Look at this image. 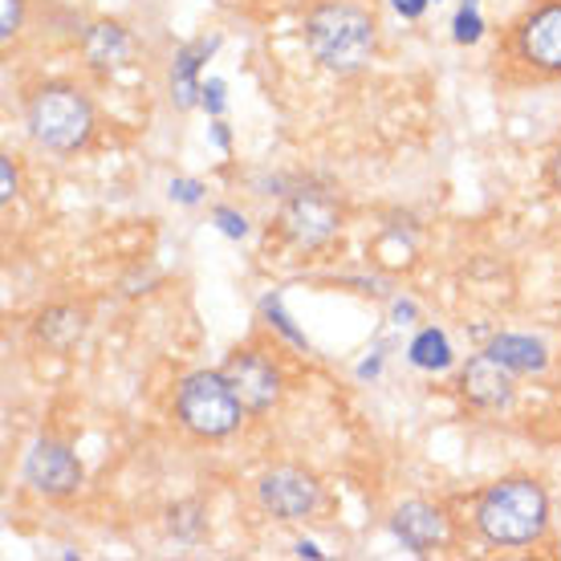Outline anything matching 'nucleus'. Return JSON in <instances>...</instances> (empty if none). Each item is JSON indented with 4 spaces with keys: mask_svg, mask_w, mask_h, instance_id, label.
<instances>
[{
    "mask_svg": "<svg viewBox=\"0 0 561 561\" xmlns=\"http://www.w3.org/2000/svg\"><path fill=\"white\" fill-rule=\"evenodd\" d=\"M492 70L513 90L561 82V0H529L508 21L492 49Z\"/></svg>",
    "mask_w": 561,
    "mask_h": 561,
    "instance_id": "obj_1",
    "label": "nucleus"
},
{
    "mask_svg": "<svg viewBox=\"0 0 561 561\" xmlns=\"http://www.w3.org/2000/svg\"><path fill=\"white\" fill-rule=\"evenodd\" d=\"M306 49L322 70L351 78L366 70L379 49L375 13L358 0H322L306 13Z\"/></svg>",
    "mask_w": 561,
    "mask_h": 561,
    "instance_id": "obj_2",
    "label": "nucleus"
},
{
    "mask_svg": "<svg viewBox=\"0 0 561 561\" xmlns=\"http://www.w3.org/2000/svg\"><path fill=\"white\" fill-rule=\"evenodd\" d=\"M472 525L489 546L520 549L541 541L549 529V496L534 477H501L480 489Z\"/></svg>",
    "mask_w": 561,
    "mask_h": 561,
    "instance_id": "obj_3",
    "label": "nucleus"
},
{
    "mask_svg": "<svg viewBox=\"0 0 561 561\" xmlns=\"http://www.w3.org/2000/svg\"><path fill=\"white\" fill-rule=\"evenodd\" d=\"M25 127L45 151L78 154L99 130V111L78 82H42L25 94Z\"/></svg>",
    "mask_w": 561,
    "mask_h": 561,
    "instance_id": "obj_4",
    "label": "nucleus"
},
{
    "mask_svg": "<svg viewBox=\"0 0 561 561\" xmlns=\"http://www.w3.org/2000/svg\"><path fill=\"white\" fill-rule=\"evenodd\" d=\"M244 403L225 370H192L175 387V420L196 439H225L244 423Z\"/></svg>",
    "mask_w": 561,
    "mask_h": 561,
    "instance_id": "obj_5",
    "label": "nucleus"
},
{
    "mask_svg": "<svg viewBox=\"0 0 561 561\" xmlns=\"http://www.w3.org/2000/svg\"><path fill=\"white\" fill-rule=\"evenodd\" d=\"M337 225H342V208L322 187L294 192L285 199V211H280V232L294 240L297 249H322L325 240L337 232Z\"/></svg>",
    "mask_w": 561,
    "mask_h": 561,
    "instance_id": "obj_6",
    "label": "nucleus"
},
{
    "mask_svg": "<svg viewBox=\"0 0 561 561\" xmlns=\"http://www.w3.org/2000/svg\"><path fill=\"white\" fill-rule=\"evenodd\" d=\"M225 375H228V382L237 387L240 403H244L249 415H265V411H273L277 408L280 391H285L277 358H268V354L256 351V346H244V351L232 354V358L225 363Z\"/></svg>",
    "mask_w": 561,
    "mask_h": 561,
    "instance_id": "obj_7",
    "label": "nucleus"
},
{
    "mask_svg": "<svg viewBox=\"0 0 561 561\" xmlns=\"http://www.w3.org/2000/svg\"><path fill=\"white\" fill-rule=\"evenodd\" d=\"M256 496L277 520H306L322 505V484L306 468H273L256 480Z\"/></svg>",
    "mask_w": 561,
    "mask_h": 561,
    "instance_id": "obj_8",
    "label": "nucleus"
},
{
    "mask_svg": "<svg viewBox=\"0 0 561 561\" xmlns=\"http://www.w3.org/2000/svg\"><path fill=\"white\" fill-rule=\"evenodd\" d=\"M25 480L42 496H73L82 489V463L66 444L57 439H37L25 456Z\"/></svg>",
    "mask_w": 561,
    "mask_h": 561,
    "instance_id": "obj_9",
    "label": "nucleus"
},
{
    "mask_svg": "<svg viewBox=\"0 0 561 561\" xmlns=\"http://www.w3.org/2000/svg\"><path fill=\"white\" fill-rule=\"evenodd\" d=\"M394 537L411 549V553H432V549L448 546V513L432 501H408L394 508L391 517Z\"/></svg>",
    "mask_w": 561,
    "mask_h": 561,
    "instance_id": "obj_10",
    "label": "nucleus"
},
{
    "mask_svg": "<svg viewBox=\"0 0 561 561\" xmlns=\"http://www.w3.org/2000/svg\"><path fill=\"white\" fill-rule=\"evenodd\" d=\"M463 394H468V403H477L484 411L505 408V403H513V370L505 363H496L489 351L477 354L463 366Z\"/></svg>",
    "mask_w": 561,
    "mask_h": 561,
    "instance_id": "obj_11",
    "label": "nucleus"
},
{
    "mask_svg": "<svg viewBox=\"0 0 561 561\" xmlns=\"http://www.w3.org/2000/svg\"><path fill=\"white\" fill-rule=\"evenodd\" d=\"M82 54L99 73H111L135 57V37L118 21H99L82 33Z\"/></svg>",
    "mask_w": 561,
    "mask_h": 561,
    "instance_id": "obj_12",
    "label": "nucleus"
},
{
    "mask_svg": "<svg viewBox=\"0 0 561 561\" xmlns=\"http://www.w3.org/2000/svg\"><path fill=\"white\" fill-rule=\"evenodd\" d=\"M211 45L216 42H196V45H183L175 61H171V99L180 111H192L196 106V94H204V85L196 82V70L204 66L199 57L211 54Z\"/></svg>",
    "mask_w": 561,
    "mask_h": 561,
    "instance_id": "obj_13",
    "label": "nucleus"
},
{
    "mask_svg": "<svg viewBox=\"0 0 561 561\" xmlns=\"http://www.w3.org/2000/svg\"><path fill=\"white\" fill-rule=\"evenodd\" d=\"M489 354L496 363H505L508 370H520V375H534V370H546V346L534 342V337H520V334H501L489 346Z\"/></svg>",
    "mask_w": 561,
    "mask_h": 561,
    "instance_id": "obj_14",
    "label": "nucleus"
},
{
    "mask_svg": "<svg viewBox=\"0 0 561 561\" xmlns=\"http://www.w3.org/2000/svg\"><path fill=\"white\" fill-rule=\"evenodd\" d=\"M411 363L423 366V370H444V366L451 363L448 337L439 334V330H423V334L411 342Z\"/></svg>",
    "mask_w": 561,
    "mask_h": 561,
    "instance_id": "obj_15",
    "label": "nucleus"
},
{
    "mask_svg": "<svg viewBox=\"0 0 561 561\" xmlns=\"http://www.w3.org/2000/svg\"><path fill=\"white\" fill-rule=\"evenodd\" d=\"M480 33H484V21H480V13H477V0H463L460 16H456V42L472 45V42H480Z\"/></svg>",
    "mask_w": 561,
    "mask_h": 561,
    "instance_id": "obj_16",
    "label": "nucleus"
},
{
    "mask_svg": "<svg viewBox=\"0 0 561 561\" xmlns=\"http://www.w3.org/2000/svg\"><path fill=\"white\" fill-rule=\"evenodd\" d=\"M21 21H25V4L21 0H4V9H0V33H4V42H13L16 33H21Z\"/></svg>",
    "mask_w": 561,
    "mask_h": 561,
    "instance_id": "obj_17",
    "label": "nucleus"
},
{
    "mask_svg": "<svg viewBox=\"0 0 561 561\" xmlns=\"http://www.w3.org/2000/svg\"><path fill=\"white\" fill-rule=\"evenodd\" d=\"M204 196V187L196 180H171V199H180V204H196Z\"/></svg>",
    "mask_w": 561,
    "mask_h": 561,
    "instance_id": "obj_18",
    "label": "nucleus"
},
{
    "mask_svg": "<svg viewBox=\"0 0 561 561\" xmlns=\"http://www.w3.org/2000/svg\"><path fill=\"white\" fill-rule=\"evenodd\" d=\"M546 183H549V192L561 199V142L549 151V159H546Z\"/></svg>",
    "mask_w": 561,
    "mask_h": 561,
    "instance_id": "obj_19",
    "label": "nucleus"
},
{
    "mask_svg": "<svg viewBox=\"0 0 561 561\" xmlns=\"http://www.w3.org/2000/svg\"><path fill=\"white\" fill-rule=\"evenodd\" d=\"M216 220H220V228H225L228 237H244V232H249L244 216H237L232 208H216Z\"/></svg>",
    "mask_w": 561,
    "mask_h": 561,
    "instance_id": "obj_20",
    "label": "nucleus"
},
{
    "mask_svg": "<svg viewBox=\"0 0 561 561\" xmlns=\"http://www.w3.org/2000/svg\"><path fill=\"white\" fill-rule=\"evenodd\" d=\"M391 4H394V13H399V16L415 21V16H423V9H427L432 0H391Z\"/></svg>",
    "mask_w": 561,
    "mask_h": 561,
    "instance_id": "obj_21",
    "label": "nucleus"
},
{
    "mask_svg": "<svg viewBox=\"0 0 561 561\" xmlns=\"http://www.w3.org/2000/svg\"><path fill=\"white\" fill-rule=\"evenodd\" d=\"M0 171H4V192H0V196L13 199V196H16V171H13V159H0Z\"/></svg>",
    "mask_w": 561,
    "mask_h": 561,
    "instance_id": "obj_22",
    "label": "nucleus"
},
{
    "mask_svg": "<svg viewBox=\"0 0 561 561\" xmlns=\"http://www.w3.org/2000/svg\"><path fill=\"white\" fill-rule=\"evenodd\" d=\"M220 94H225V85H220V82L204 85V102H208L211 111H220V106H225V99H220Z\"/></svg>",
    "mask_w": 561,
    "mask_h": 561,
    "instance_id": "obj_23",
    "label": "nucleus"
}]
</instances>
